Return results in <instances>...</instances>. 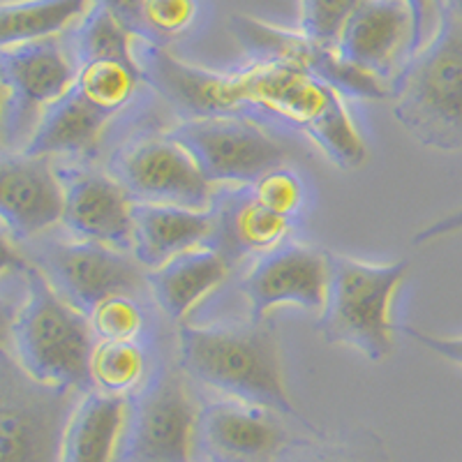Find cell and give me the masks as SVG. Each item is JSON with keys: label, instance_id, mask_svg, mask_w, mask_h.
I'll use <instances>...</instances> for the list:
<instances>
[{"label": "cell", "instance_id": "cell-1", "mask_svg": "<svg viewBox=\"0 0 462 462\" xmlns=\"http://www.w3.org/2000/svg\"><path fill=\"white\" fill-rule=\"evenodd\" d=\"M195 114L271 116L310 137L342 171H354L368 160L345 95L282 60H254L238 72L204 69L195 88Z\"/></svg>", "mask_w": 462, "mask_h": 462}, {"label": "cell", "instance_id": "cell-2", "mask_svg": "<svg viewBox=\"0 0 462 462\" xmlns=\"http://www.w3.org/2000/svg\"><path fill=\"white\" fill-rule=\"evenodd\" d=\"M176 363L189 382L201 383L222 398L259 404L287 416L305 430L319 432L289 398L278 326L271 317H247L241 324H180Z\"/></svg>", "mask_w": 462, "mask_h": 462}, {"label": "cell", "instance_id": "cell-3", "mask_svg": "<svg viewBox=\"0 0 462 462\" xmlns=\"http://www.w3.org/2000/svg\"><path fill=\"white\" fill-rule=\"evenodd\" d=\"M3 315V349L14 356L23 373L53 386H68L81 393L93 391L90 358L97 337L88 315L58 294L28 259H23L22 296L14 310Z\"/></svg>", "mask_w": 462, "mask_h": 462}, {"label": "cell", "instance_id": "cell-4", "mask_svg": "<svg viewBox=\"0 0 462 462\" xmlns=\"http://www.w3.org/2000/svg\"><path fill=\"white\" fill-rule=\"evenodd\" d=\"M395 121L420 146L462 151V22L439 10L435 32L391 86Z\"/></svg>", "mask_w": 462, "mask_h": 462}, {"label": "cell", "instance_id": "cell-5", "mask_svg": "<svg viewBox=\"0 0 462 462\" xmlns=\"http://www.w3.org/2000/svg\"><path fill=\"white\" fill-rule=\"evenodd\" d=\"M328 291L317 315V333L326 345L354 349L382 363L393 354V303L410 273V262H363L328 253Z\"/></svg>", "mask_w": 462, "mask_h": 462}, {"label": "cell", "instance_id": "cell-6", "mask_svg": "<svg viewBox=\"0 0 462 462\" xmlns=\"http://www.w3.org/2000/svg\"><path fill=\"white\" fill-rule=\"evenodd\" d=\"M81 391L53 386L23 373L0 352V462H60L63 437Z\"/></svg>", "mask_w": 462, "mask_h": 462}, {"label": "cell", "instance_id": "cell-7", "mask_svg": "<svg viewBox=\"0 0 462 462\" xmlns=\"http://www.w3.org/2000/svg\"><path fill=\"white\" fill-rule=\"evenodd\" d=\"M176 361L152 370L130 398L118 462H192L199 410Z\"/></svg>", "mask_w": 462, "mask_h": 462}, {"label": "cell", "instance_id": "cell-8", "mask_svg": "<svg viewBox=\"0 0 462 462\" xmlns=\"http://www.w3.org/2000/svg\"><path fill=\"white\" fill-rule=\"evenodd\" d=\"M195 158L201 173L213 188L254 185L263 173L287 164L291 158L287 143L273 137L250 116H197L180 118L169 130Z\"/></svg>", "mask_w": 462, "mask_h": 462}, {"label": "cell", "instance_id": "cell-9", "mask_svg": "<svg viewBox=\"0 0 462 462\" xmlns=\"http://www.w3.org/2000/svg\"><path fill=\"white\" fill-rule=\"evenodd\" d=\"M77 60L56 37L42 42L16 44L0 51L3 86V148L23 151L44 111L74 88Z\"/></svg>", "mask_w": 462, "mask_h": 462}, {"label": "cell", "instance_id": "cell-10", "mask_svg": "<svg viewBox=\"0 0 462 462\" xmlns=\"http://www.w3.org/2000/svg\"><path fill=\"white\" fill-rule=\"evenodd\" d=\"M109 173L134 204L180 206L210 210L216 188L206 180L195 158L167 134H142L116 148Z\"/></svg>", "mask_w": 462, "mask_h": 462}, {"label": "cell", "instance_id": "cell-11", "mask_svg": "<svg viewBox=\"0 0 462 462\" xmlns=\"http://www.w3.org/2000/svg\"><path fill=\"white\" fill-rule=\"evenodd\" d=\"M28 262L40 268L58 294L84 315L114 294L151 296L148 271L132 253L68 238L47 241Z\"/></svg>", "mask_w": 462, "mask_h": 462}, {"label": "cell", "instance_id": "cell-12", "mask_svg": "<svg viewBox=\"0 0 462 462\" xmlns=\"http://www.w3.org/2000/svg\"><path fill=\"white\" fill-rule=\"evenodd\" d=\"M328 253L305 243H282L262 254L241 280L250 319H268L278 308L319 315L328 291Z\"/></svg>", "mask_w": 462, "mask_h": 462}, {"label": "cell", "instance_id": "cell-13", "mask_svg": "<svg viewBox=\"0 0 462 462\" xmlns=\"http://www.w3.org/2000/svg\"><path fill=\"white\" fill-rule=\"evenodd\" d=\"M419 49L416 16L407 0H365L336 44L345 63L374 77L389 90Z\"/></svg>", "mask_w": 462, "mask_h": 462}, {"label": "cell", "instance_id": "cell-14", "mask_svg": "<svg viewBox=\"0 0 462 462\" xmlns=\"http://www.w3.org/2000/svg\"><path fill=\"white\" fill-rule=\"evenodd\" d=\"M287 416L241 400H213L199 410L195 453L206 462H271L294 441Z\"/></svg>", "mask_w": 462, "mask_h": 462}, {"label": "cell", "instance_id": "cell-15", "mask_svg": "<svg viewBox=\"0 0 462 462\" xmlns=\"http://www.w3.org/2000/svg\"><path fill=\"white\" fill-rule=\"evenodd\" d=\"M65 188L63 229L69 238L132 253L134 201L109 171L69 164L58 169Z\"/></svg>", "mask_w": 462, "mask_h": 462}, {"label": "cell", "instance_id": "cell-16", "mask_svg": "<svg viewBox=\"0 0 462 462\" xmlns=\"http://www.w3.org/2000/svg\"><path fill=\"white\" fill-rule=\"evenodd\" d=\"M65 188L53 158L3 152L0 160V220L3 236L28 243L63 225Z\"/></svg>", "mask_w": 462, "mask_h": 462}, {"label": "cell", "instance_id": "cell-17", "mask_svg": "<svg viewBox=\"0 0 462 462\" xmlns=\"http://www.w3.org/2000/svg\"><path fill=\"white\" fill-rule=\"evenodd\" d=\"M231 32L253 53L254 60H282V63L303 68L305 72L315 74L317 79L340 90L345 97L383 100L386 95H391L389 86L361 72L354 65L345 63L336 49L312 42L300 31L275 28L253 16H231Z\"/></svg>", "mask_w": 462, "mask_h": 462}, {"label": "cell", "instance_id": "cell-18", "mask_svg": "<svg viewBox=\"0 0 462 462\" xmlns=\"http://www.w3.org/2000/svg\"><path fill=\"white\" fill-rule=\"evenodd\" d=\"M216 210H192L180 206L134 204L132 254L146 271L160 268L169 259L217 243Z\"/></svg>", "mask_w": 462, "mask_h": 462}, {"label": "cell", "instance_id": "cell-19", "mask_svg": "<svg viewBox=\"0 0 462 462\" xmlns=\"http://www.w3.org/2000/svg\"><path fill=\"white\" fill-rule=\"evenodd\" d=\"M234 266L216 245H204L169 259L160 268L148 271V291L160 315L171 324H183L185 317L204 303L216 289L226 282Z\"/></svg>", "mask_w": 462, "mask_h": 462}, {"label": "cell", "instance_id": "cell-20", "mask_svg": "<svg viewBox=\"0 0 462 462\" xmlns=\"http://www.w3.org/2000/svg\"><path fill=\"white\" fill-rule=\"evenodd\" d=\"M213 210L220 225L216 247L231 262L247 254L262 257L271 253L287 243V236L296 226V222L275 216L273 210L259 204L250 185L216 189Z\"/></svg>", "mask_w": 462, "mask_h": 462}, {"label": "cell", "instance_id": "cell-21", "mask_svg": "<svg viewBox=\"0 0 462 462\" xmlns=\"http://www.w3.org/2000/svg\"><path fill=\"white\" fill-rule=\"evenodd\" d=\"M111 125L109 116L100 114L88 105L77 90H69L65 97L53 102L37 123L32 137L23 146L26 155H69V158L90 160L100 151L105 134Z\"/></svg>", "mask_w": 462, "mask_h": 462}, {"label": "cell", "instance_id": "cell-22", "mask_svg": "<svg viewBox=\"0 0 462 462\" xmlns=\"http://www.w3.org/2000/svg\"><path fill=\"white\" fill-rule=\"evenodd\" d=\"M130 398L88 391L81 395L63 437L60 462H118Z\"/></svg>", "mask_w": 462, "mask_h": 462}, {"label": "cell", "instance_id": "cell-23", "mask_svg": "<svg viewBox=\"0 0 462 462\" xmlns=\"http://www.w3.org/2000/svg\"><path fill=\"white\" fill-rule=\"evenodd\" d=\"M93 0H5L0 7V47L42 42L81 22Z\"/></svg>", "mask_w": 462, "mask_h": 462}, {"label": "cell", "instance_id": "cell-24", "mask_svg": "<svg viewBox=\"0 0 462 462\" xmlns=\"http://www.w3.org/2000/svg\"><path fill=\"white\" fill-rule=\"evenodd\" d=\"M142 81L143 72L139 68V60L100 58V60H88L79 65L74 90L93 109L109 116L114 121L116 116H121L137 97Z\"/></svg>", "mask_w": 462, "mask_h": 462}, {"label": "cell", "instance_id": "cell-25", "mask_svg": "<svg viewBox=\"0 0 462 462\" xmlns=\"http://www.w3.org/2000/svg\"><path fill=\"white\" fill-rule=\"evenodd\" d=\"M148 356L146 340H97L90 358L93 391L132 398L152 374Z\"/></svg>", "mask_w": 462, "mask_h": 462}, {"label": "cell", "instance_id": "cell-26", "mask_svg": "<svg viewBox=\"0 0 462 462\" xmlns=\"http://www.w3.org/2000/svg\"><path fill=\"white\" fill-rule=\"evenodd\" d=\"M271 462H389L383 441L370 430H352L346 435H315L312 439H294Z\"/></svg>", "mask_w": 462, "mask_h": 462}, {"label": "cell", "instance_id": "cell-27", "mask_svg": "<svg viewBox=\"0 0 462 462\" xmlns=\"http://www.w3.org/2000/svg\"><path fill=\"white\" fill-rule=\"evenodd\" d=\"M139 40L130 28L116 19L114 12L102 5H93V10L81 19L79 28L74 32V60L77 65L100 58H118V60H139L132 44Z\"/></svg>", "mask_w": 462, "mask_h": 462}, {"label": "cell", "instance_id": "cell-28", "mask_svg": "<svg viewBox=\"0 0 462 462\" xmlns=\"http://www.w3.org/2000/svg\"><path fill=\"white\" fill-rule=\"evenodd\" d=\"M97 340H146L148 312L143 296L114 294L88 312Z\"/></svg>", "mask_w": 462, "mask_h": 462}, {"label": "cell", "instance_id": "cell-29", "mask_svg": "<svg viewBox=\"0 0 462 462\" xmlns=\"http://www.w3.org/2000/svg\"><path fill=\"white\" fill-rule=\"evenodd\" d=\"M365 0H300L299 31L321 47L336 49L342 31Z\"/></svg>", "mask_w": 462, "mask_h": 462}, {"label": "cell", "instance_id": "cell-30", "mask_svg": "<svg viewBox=\"0 0 462 462\" xmlns=\"http://www.w3.org/2000/svg\"><path fill=\"white\" fill-rule=\"evenodd\" d=\"M250 188H253V195L257 197L259 204L273 210L275 216L287 217V220L299 225L305 206H308V189H305V183L294 169H289L287 164L271 169Z\"/></svg>", "mask_w": 462, "mask_h": 462}, {"label": "cell", "instance_id": "cell-31", "mask_svg": "<svg viewBox=\"0 0 462 462\" xmlns=\"http://www.w3.org/2000/svg\"><path fill=\"white\" fill-rule=\"evenodd\" d=\"M199 16V0H146L143 31L146 42L162 47L167 40L188 31Z\"/></svg>", "mask_w": 462, "mask_h": 462}, {"label": "cell", "instance_id": "cell-32", "mask_svg": "<svg viewBox=\"0 0 462 462\" xmlns=\"http://www.w3.org/2000/svg\"><path fill=\"white\" fill-rule=\"evenodd\" d=\"M400 331L419 342L420 346L430 349L432 354L441 356L444 361H451L462 368V336H435V333L419 331L414 326H402Z\"/></svg>", "mask_w": 462, "mask_h": 462}, {"label": "cell", "instance_id": "cell-33", "mask_svg": "<svg viewBox=\"0 0 462 462\" xmlns=\"http://www.w3.org/2000/svg\"><path fill=\"white\" fill-rule=\"evenodd\" d=\"M143 3L146 0H93V5H102L114 12L116 19L125 28H130L134 35L146 42V31H143Z\"/></svg>", "mask_w": 462, "mask_h": 462}, {"label": "cell", "instance_id": "cell-34", "mask_svg": "<svg viewBox=\"0 0 462 462\" xmlns=\"http://www.w3.org/2000/svg\"><path fill=\"white\" fill-rule=\"evenodd\" d=\"M457 231H462V208L451 213V216L441 217V220L432 222V225L423 226L414 236V243L416 245H428V243L439 241V238L453 236Z\"/></svg>", "mask_w": 462, "mask_h": 462}, {"label": "cell", "instance_id": "cell-35", "mask_svg": "<svg viewBox=\"0 0 462 462\" xmlns=\"http://www.w3.org/2000/svg\"><path fill=\"white\" fill-rule=\"evenodd\" d=\"M414 10L416 16V28H419V37H420V47L426 44V32H428V23L432 19V7H435V0H407Z\"/></svg>", "mask_w": 462, "mask_h": 462}, {"label": "cell", "instance_id": "cell-36", "mask_svg": "<svg viewBox=\"0 0 462 462\" xmlns=\"http://www.w3.org/2000/svg\"><path fill=\"white\" fill-rule=\"evenodd\" d=\"M441 10L451 12L453 16H457L462 22V0H439Z\"/></svg>", "mask_w": 462, "mask_h": 462}]
</instances>
